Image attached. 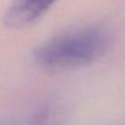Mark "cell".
Listing matches in <instances>:
<instances>
[{
    "instance_id": "obj_1",
    "label": "cell",
    "mask_w": 125,
    "mask_h": 125,
    "mask_svg": "<svg viewBox=\"0 0 125 125\" xmlns=\"http://www.w3.org/2000/svg\"><path fill=\"white\" fill-rule=\"evenodd\" d=\"M111 43L109 31L102 25H87L59 33L34 51L36 63L46 70L82 67L98 61Z\"/></svg>"
},
{
    "instance_id": "obj_2",
    "label": "cell",
    "mask_w": 125,
    "mask_h": 125,
    "mask_svg": "<svg viewBox=\"0 0 125 125\" xmlns=\"http://www.w3.org/2000/svg\"><path fill=\"white\" fill-rule=\"evenodd\" d=\"M57 0H13L4 17V24L14 29H24L39 22Z\"/></svg>"
}]
</instances>
